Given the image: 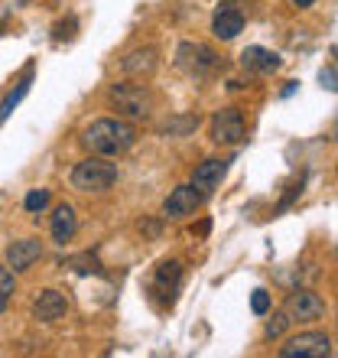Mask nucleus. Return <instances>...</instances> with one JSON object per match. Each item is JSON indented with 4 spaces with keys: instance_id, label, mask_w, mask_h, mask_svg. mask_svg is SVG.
Returning a JSON list of instances; mask_svg holds the SVG:
<instances>
[{
    "instance_id": "f257e3e1",
    "label": "nucleus",
    "mask_w": 338,
    "mask_h": 358,
    "mask_svg": "<svg viewBox=\"0 0 338 358\" xmlns=\"http://www.w3.org/2000/svg\"><path fill=\"white\" fill-rule=\"evenodd\" d=\"M137 143V127L127 117H98L82 131V147L94 157H124Z\"/></svg>"
},
{
    "instance_id": "f03ea898",
    "label": "nucleus",
    "mask_w": 338,
    "mask_h": 358,
    "mask_svg": "<svg viewBox=\"0 0 338 358\" xmlns=\"http://www.w3.org/2000/svg\"><path fill=\"white\" fill-rule=\"evenodd\" d=\"M108 104L127 121H150L156 111L153 92L147 85H133V82H114L108 88Z\"/></svg>"
},
{
    "instance_id": "7ed1b4c3",
    "label": "nucleus",
    "mask_w": 338,
    "mask_h": 358,
    "mask_svg": "<svg viewBox=\"0 0 338 358\" xmlns=\"http://www.w3.org/2000/svg\"><path fill=\"white\" fill-rule=\"evenodd\" d=\"M68 182L78 192H108L117 182V163H111V157H84L72 166Z\"/></svg>"
},
{
    "instance_id": "20e7f679",
    "label": "nucleus",
    "mask_w": 338,
    "mask_h": 358,
    "mask_svg": "<svg viewBox=\"0 0 338 358\" xmlns=\"http://www.w3.org/2000/svg\"><path fill=\"white\" fill-rule=\"evenodd\" d=\"M176 66L192 78H208L221 69V56H218L212 46L205 43H192V39H182L176 49Z\"/></svg>"
},
{
    "instance_id": "39448f33",
    "label": "nucleus",
    "mask_w": 338,
    "mask_h": 358,
    "mask_svg": "<svg viewBox=\"0 0 338 358\" xmlns=\"http://www.w3.org/2000/svg\"><path fill=\"white\" fill-rule=\"evenodd\" d=\"M208 137L218 147H237L247 137V121H244V114H241V108H221V111L212 114Z\"/></svg>"
},
{
    "instance_id": "423d86ee",
    "label": "nucleus",
    "mask_w": 338,
    "mask_h": 358,
    "mask_svg": "<svg viewBox=\"0 0 338 358\" xmlns=\"http://www.w3.org/2000/svg\"><path fill=\"white\" fill-rule=\"evenodd\" d=\"M280 358H329L332 355V339L329 332H319V329H306L300 336H290L277 349Z\"/></svg>"
},
{
    "instance_id": "0eeeda50",
    "label": "nucleus",
    "mask_w": 338,
    "mask_h": 358,
    "mask_svg": "<svg viewBox=\"0 0 338 358\" xmlns=\"http://www.w3.org/2000/svg\"><path fill=\"white\" fill-rule=\"evenodd\" d=\"M182 273H186V267H182V261H163L160 267H156V273H153V293H156V300L163 303V306H172L176 303V293L179 287H182Z\"/></svg>"
},
{
    "instance_id": "6e6552de",
    "label": "nucleus",
    "mask_w": 338,
    "mask_h": 358,
    "mask_svg": "<svg viewBox=\"0 0 338 358\" xmlns=\"http://www.w3.org/2000/svg\"><path fill=\"white\" fill-rule=\"evenodd\" d=\"M202 202H205V196H202L192 182L176 186L166 196V202H163V218H189V215H196L198 208H202Z\"/></svg>"
},
{
    "instance_id": "1a4fd4ad",
    "label": "nucleus",
    "mask_w": 338,
    "mask_h": 358,
    "mask_svg": "<svg viewBox=\"0 0 338 358\" xmlns=\"http://www.w3.org/2000/svg\"><path fill=\"white\" fill-rule=\"evenodd\" d=\"M283 310L290 313L293 322H316L325 316V303L319 300V293L312 290H293L283 303Z\"/></svg>"
},
{
    "instance_id": "9d476101",
    "label": "nucleus",
    "mask_w": 338,
    "mask_h": 358,
    "mask_svg": "<svg viewBox=\"0 0 338 358\" xmlns=\"http://www.w3.org/2000/svg\"><path fill=\"white\" fill-rule=\"evenodd\" d=\"M244 10L237 7V3H225V7L215 10V17H212V36L221 39V43H231L244 33Z\"/></svg>"
},
{
    "instance_id": "9b49d317",
    "label": "nucleus",
    "mask_w": 338,
    "mask_h": 358,
    "mask_svg": "<svg viewBox=\"0 0 338 358\" xmlns=\"http://www.w3.org/2000/svg\"><path fill=\"white\" fill-rule=\"evenodd\" d=\"M160 66V52L156 46H137L121 59V72L127 78H150Z\"/></svg>"
},
{
    "instance_id": "f8f14e48",
    "label": "nucleus",
    "mask_w": 338,
    "mask_h": 358,
    "mask_svg": "<svg viewBox=\"0 0 338 358\" xmlns=\"http://www.w3.org/2000/svg\"><path fill=\"white\" fill-rule=\"evenodd\" d=\"M228 173V160H218V157H208V160L196 163V170H192V186L202 192V196H212L218 186H221V179Z\"/></svg>"
},
{
    "instance_id": "ddd939ff",
    "label": "nucleus",
    "mask_w": 338,
    "mask_h": 358,
    "mask_svg": "<svg viewBox=\"0 0 338 358\" xmlns=\"http://www.w3.org/2000/svg\"><path fill=\"white\" fill-rule=\"evenodd\" d=\"M39 257H43V241H39V238H17V241L7 245V251H3V261H7L17 273L29 271Z\"/></svg>"
},
{
    "instance_id": "4468645a",
    "label": "nucleus",
    "mask_w": 338,
    "mask_h": 358,
    "mask_svg": "<svg viewBox=\"0 0 338 358\" xmlns=\"http://www.w3.org/2000/svg\"><path fill=\"white\" fill-rule=\"evenodd\" d=\"M68 313V300L62 290H39V296L33 300V320L36 322H59Z\"/></svg>"
},
{
    "instance_id": "2eb2a0df",
    "label": "nucleus",
    "mask_w": 338,
    "mask_h": 358,
    "mask_svg": "<svg viewBox=\"0 0 338 358\" xmlns=\"http://www.w3.org/2000/svg\"><path fill=\"white\" fill-rule=\"evenodd\" d=\"M241 66L247 72H257V76H267V72H277L283 66L280 52H273V49H263V46H247L241 52Z\"/></svg>"
},
{
    "instance_id": "dca6fc26",
    "label": "nucleus",
    "mask_w": 338,
    "mask_h": 358,
    "mask_svg": "<svg viewBox=\"0 0 338 358\" xmlns=\"http://www.w3.org/2000/svg\"><path fill=\"white\" fill-rule=\"evenodd\" d=\"M49 231H52V241L56 245H68L72 238H75L78 231V218H75V208L72 206H56V212H52V225H49Z\"/></svg>"
},
{
    "instance_id": "f3484780",
    "label": "nucleus",
    "mask_w": 338,
    "mask_h": 358,
    "mask_svg": "<svg viewBox=\"0 0 338 358\" xmlns=\"http://www.w3.org/2000/svg\"><path fill=\"white\" fill-rule=\"evenodd\" d=\"M192 131H198V117H196V114H169L166 121L160 124V134H163V137H172V141L189 137Z\"/></svg>"
},
{
    "instance_id": "a211bd4d",
    "label": "nucleus",
    "mask_w": 338,
    "mask_h": 358,
    "mask_svg": "<svg viewBox=\"0 0 338 358\" xmlns=\"http://www.w3.org/2000/svg\"><path fill=\"white\" fill-rule=\"evenodd\" d=\"M29 78H33V66H27V72H23V78L17 82V88H10L7 94H3V101H0V124L7 121L10 114H13V108H17L23 98H27L29 92Z\"/></svg>"
},
{
    "instance_id": "6ab92c4d",
    "label": "nucleus",
    "mask_w": 338,
    "mask_h": 358,
    "mask_svg": "<svg viewBox=\"0 0 338 358\" xmlns=\"http://www.w3.org/2000/svg\"><path fill=\"white\" fill-rule=\"evenodd\" d=\"M290 313H273V320H267V326H263V339H280V336H286V329H290Z\"/></svg>"
},
{
    "instance_id": "aec40b11",
    "label": "nucleus",
    "mask_w": 338,
    "mask_h": 358,
    "mask_svg": "<svg viewBox=\"0 0 338 358\" xmlns=\"http://www.w3.org/2000/svg\"><path fill=\"white\" fill-rule=\"evenodd\" d=\"M49 189H29L27 199H23V208H27L29 215H36V212H43V208L49 206Z\"/></svg>"
},
{
    "instance_id": "412c9836",
    "label": "nucleus",
    "mask_w": 338,
    "mask_h": 358,
    "mask_svg": "<svg viewBox=\"0 0 338 358\" xmlns=\"http://www.w3.org/2000/svg\"><path fill=\"white\" fill-rule=\"evenodd\" d=\"M13 267L7 264V261H3V264H0V296H13V293H17V277H13Z\"/></svg>"
},
{
    "instance_id": "4be33fe9",
    "label": "nucleus",
    "mask_w": 338,
    "mask_h": 358,
    "mask_svg": "<svg viewBox=\"0 0 338 358\" xmlns=\"http://www.w3.org/2000/svg\"><path fill=\"white\" fill-rule=\"evenodd\" d=\"M68 267H72V271H78V273H101V264H98L91 255L72 257V261H68Z\"/></svg>"
},
{
    "instance_id": "5701e85b",
    "label": "nucleus",
    "mask_w": 338,
    "mask_h": 358,
    "mask_svg": "<svg viewBox=\"0 0 338 358\" xmlns=\"http://www.w3.org/2000/svg\"><path fill=\"white\" fill-rule=\"evenodd\" d=\"M251 310L257 313V316H267V313H270V293H267V290H254L251 293Z\"/></svg>"
},
{
    "instance_id": "b1692460",
    "label": "nucleus",
    "mask_w": 338,
    "mask_h": 358,
    "mask_svg": "<svg viewBox=\"0 0 338 358\" xmlns=\"http://www.w3.org/2000/svg\"><path fill=\"white\" fill-rule=\"evenodd\" d=\"M322 85H325V88H332V92H335V88H338V72H332V69H325V72H322Z\"/></svg>"
},
{
    "instance_id": "393cba45",
    "label": "nucleus",
    "mask_w": 338,
    "mask_h": 358,
    "mask_svg": "<svg viewBox=\"0 0 338 358\" xmlns=\"http://www.w3.org/2000/svg\"><path fill=\"white\" fill-rule=\"evenodd\" d=\"M290 3H293L296 10H309L312 3H316V0H290Z\"/></svg>"
},
{
    "instance_id": "a878e982",
    "label": "nucleus",
    "mask_w": 338,
    "mask_h": 358,
    "mask_svg": "<svg viewBox=\"0 0 338 358\" xmlns=\"http://www.w3.org/2000/svg\"><path fill=\"white\" fill-rule=\"evenodd\" d=\"M208 228H212V225H208V222H202L198 228H192V235H208Z\"/></svg>"
},
{
    "instance_id": "bb28decb",
    "label": "nucleus",
    "mask_w": 338,
    "mask_h": 358,
    "mask_svg": "<svg viewBox=\"0 0 338 358\" xmlns=\"http://www.w3.org/2000/svg\"><path fill=\"white\" fill-rule=\"evenodd\" d=\"M293 92H296V82H286V88H283V98H290Z\"/></svg>"
},
{
    "instance_id": "cd10ccee",
    "label": "nucleus",
    "mask_w": 338,
    "mask_h": 358,
    "mask_svg": "<svg viewBox=\"0 0 338 358\" xmlns=\"http://www.w3.org/2000/svg\"><path fill=\"white\" fill-rule=\"evenodd\" d=\"M7 310V296H0V313Z\"/></svg>"
}]
</instances>
